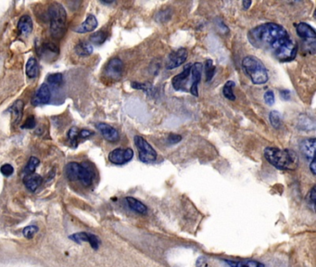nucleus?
I'll return each mask as SVG.
<instances>
[{"label": "nucleus", "mask_w": 316, "mask_h": 267, "mask_svg": "<svg viewBox=\"0 0 316 267\" xmlns=\"http://www.w3.org/2000/svg\"><path fill=\"white\" fill-rule=\"evenodd\" d=\"M35 125H36V121H35L34 117L30 116L26 119V121L23 123L22 128H24V129H33V128L35 127Z\"/></svg>", "instance_id": "e433bc0d"}, {"label": "nucleus", "mask_w": 316, "mask_h": 267, "mask_svg": "<svg viewBox=\"0 0 316 267\" xmlns=\"http://www.w3.org/2000/svg\"><path fill=\"white\" fill-rule=\"evenodd\" d=\"M133 151L130 148L122 149L118 148L112 150L109 154V161L111 163L116 164V165H122L127 163L128 161H131L133 159Z\"/></svg>", "instance_id": "1a4fd4ad"}, {"label": "nucleus", "mask_w": 316, "mask_h": 267, "mask_svg": "<svg viewBox=\"0 0 316 267\" xmlns=\"http://www.w3.org/2000/svg\"><path fill=\"white\" fill-rule=\"evenodd\" d=\"M0 172L5 176H11V174L14 172V168L11 164H9V163H5L0 168Z\"/></svg>", "instance_id": "72a5a7b5"}, {"label": "nucleus", "mask_w": 316, "mask_h": 267, "mask_svg": "<svg viewBox=\"0 0 316 267\" xmlns=\"http://www.w3.org/2000/svg\"><path fill=\"white\" fill-rule=\"evenodd\" d=\"M280 95H281V98H282L284 100H290V91H289V90H287V89L281 90V91H280Z\"/></svg>", "instance_id": "58836bf2"}, {"label": "nucleus", "mask_w": 316, "mask_h": 267, "mask_svg": "<svg viewBox=\"0 0 316 267\" xmlns=\"http://www.w3.org/2000/svg\"><path fill=\"white\" fill-rule=\"evenodd\" d=\"M191 66H192V64H190V63L188 64V65H186V66L184 67L182 72L172 78V86L175 90H177V91H188V92H189V87H188V84H189L188 81L191 82V85H192Z\"/></svg>", "instance_id": "6e6552de"}, {"label": "nucleus", "mask_w": 316, "mask_h": 267, "mask_svg": "<svg viewBox=\"0 0 316 267\" xmlns=\"http://www.w3.org/2000/svg\"><path fill=\"white\" fill-rule=\"evenodd\" d=\"M75 53L80 57H86V56L91 55L92 52H93V47L91 45L87 43V42H84V41H81L79 42L75 48Z\"/></svg>", "instance_id": "4be33fe9"}, {"label": "nucleus", "mask_w": 316, "mask_h": 267, "mask_svg": "<svg viewBox=\"0 0 316 267\" xmlns=\"http://www.w3.org/2000/svg\"><path fill=\"white\" fill-rule=\"evenodd\" d=\"M59 47L56 46L53 43H46L42 48V52H44V54H51V55H58L59 54Z\"/></svg>", "instance_id": "c756f323"}, {"label": "nucleus", "mask_w": 316, "mask_h": 267, "mask_svg": "<svg viewBox=\"0 0 316 267\" xmlns=\"http://www.w3.org/2000/svg\"><path fill=\"white\" fill-rule=\"evenodd\" d=\"M68 138H69V139H70L72 142L77 141L78 138H79V130H78V128H71L70 131H69V133H68Z\"/></svg>", "instance_id": "4c0bfd02"}, {"label": "nucleus", "mask_w": 316, "mask_h": 267, "mask_svg": "<svg viewBox=\"0 0 316 267\" xmlns=\"http://www.w3.org/2000/svg\"><path fill=\"white\" fill-rule=\"evenodd\" d=\"M50 32L56 39H61L66 33L67 13L63 6L60 3H53L49 9Z\"/></svg>", "instance_id": "7ed1b4c3"}, {"label": "nucleus", "mask_w": 316, "mask_h": 267, "mask_svg": "<svg viewBox=\"0 0 316 267\" xmlns=\"http://www.w3.org/2000/svg\"><path fill=\"white\" fill-rule=\"evenodd\" d=\"M47 80L49 83L53 84V85H59L62 82L63 76L61 73H52L48 76Z\"/></svg>", "instance_id": "2f4dec72"}, {"label": "nucleus", "mask_w": 316, "mask_h": 267, "mask_svg": "<svg viewBox=\"0 0 316 267\" xmlns=\"http://www.w3.org/2000/svg\"><path fill=\"white\" fill-rule=\"evenodd\" d=\"M316 139H305L300 142V151L303 153L306 158L311 161L314 160V150H315Z\"/></svg>", "instance_id": "dca6fc26"}, {"label": "nucleus", "mask_w": 316, "mask_h": 267, "mask_svg": "<svg viewBox=\"0 0 316 267\" xmlns=\"http://www.w3.org/2000/svg\"><path fill=\"white\" fill-rule=\"evenodd\" d=\"M263 154L269 163L279 170L294 171L299 166V157L294 150L267 147Z\"/></svg>", "instance_id": "f03ea898"}, {"label": "nucleus", "mask_w": 316, "mask_h": 267, "mask_svg": "<svg viewBox=\"0 0 316 267\" xmlns=\"http://www.w3.org/2000/svg\"><path fill=\"white\" fill-rule=\"evenodd\" d=\"M310 169H311V172H312V174L313 175H315L316 173V163L315 160H313V161H311L310 162Z\"/></svg>", "instance_id": "79ce46f5"}, {"label": "nucleus", "mask_w": 316, "mask_h": 267, "mask_svg": "<svg viewBox=\"0 0 316 267\" xmlns=\"http://www.w3.org/2000/svg\"><path fill=\"white\" fill-rule=\"evenodd\" d=\"M38 228L35 226H29L25 228H23L22 234L26 239H33V236L38 232Z\"/></svg>", "instance_id": "7c9ffc66"}, {"label": "nucleus", "mask_w": 316, "mask_h": 267, "mask_svg": "<svg viewBox=\"0 0 316 267\" xmlns=\"http://www.w3.org/2000/svg\"><path fill=\"white\" fill-rule=\"evenodd\" d=\"M39 161L38 159L36 158V157H31L30 159H29V161H28L27 164H26V166L24 168V170H23V172H24V174L25 175H30V174H33L34 171L36 170V168L39 165Z\"/></svg>", "instance_id": "b1692460"}, {"label": "nucleus", "mask_w": 316, "mask_h": 267, "mask_svg": "<svg viewBox=\"0 0 316 267\" xmlns=\"http://www.w3.org/2000/svg\"><path fill=\"white\" fill-rule=\"evenodd\" d=\"M97 128L100 131L102 137L108 140L109 142H117L120 139V135L114 127L105 122H99L97 124Z\"/></svg>", "instance_id": "2eb2a0df"}, {"label": "nucleus", "mask_w": 316, "mask_h": 267, "mask_svg": "<svg viewBox=\"0 0 316 267\" xmlns=\"http://www.w3.org/2000/svg\"><path fill=\"white\" fill-rule=\"evenodd\" d=\"M125 201L127 203L128 207L136 211V212H139V213H146L148 209H147V206L145 205L143 202H141L140 200L134 199L133 197H127L125 199Z\"/></svg>", "instance_id": "412c9836"}, {"label": "nucleus", "mask_w": 316, "mask_h": 267, "mask_svg": "<svg viewBox=\"0 0 316 267\" xmlns=\"http://www.w3.org/2000/svg\"><path fill=\"white\" fill-rule=\"evenodd\" d=\"M230 267H265L262 263L256 261H230Z\"/></svg>", "instance_id": "393cba45"}, {"label": "nucleus", "mask_w": 316, "mask_h": 267, "mask_svg": "<svg viewBox=\"0 0 316 267\" xmlns=\"http://www.w3.org/2000/svg\"><path fill=\"white\" fill-rule=\"evenodd\" d=\"M181 140H182V137L180 135L172 133L168 136L167 142H168V144L174 145L179 143Z\"/></svg>", "instance_id": "f704fd0d"}, {"label": "nucleus", "mask_w": 316, "mask_h": 267, "mask_svg": "<svg viewBox=\"0 0 316 267\" xmlns=\"http://www.w3.org/2000/svg\"><path fill=\"white\" fill-rule=\"evenodd\" d=\"M242 5H243V8H244L245 10H248L250 8V5H251V1H243Z\"/></svg>", "instance_id": "37998d69"}, {"label": "nucleus", "mask_w": 316, "mask_h": 267, "mask_svg": "<svg viewBox=\"0 0 316 267\" xmlns=\"http://www.w3.org/2000/svg\"><path fill=\"white\" fill-rule=\"evenodd\" d=\"M93 134H94L93 132H91V131H89V130L84 129V130L81 131V132L79 133V137H81V138H83V139H87L89 137H91Z\"/></svg>", "instance_id": "ea45409f"}, {"label": "nucleus", "mask_w": 316, "mask_h": 267, "mask_svg": "<svg viewBox=\"0 0 316 267\" xmlns=\"http://www.w3.org/2000/svg\"><path fill=\"white\" fill-rule=\"evenodd\" d=\"M315 188L313 187L311 190V193H310V199H311V203H312V205L314 206V203H315Z\"/></svg>", "instance_id": "a19ab883"}, {"label": "nucleus", "mask_w": 316, "mask_h": 267, "mask_svg": "<svg viewBox=\"0 0 316 267\" xmlns=\"http://www.w3.org/2000/svg\"><path fill=\"white\" fill-rule=\"evenodd\" d=\"M242 66L246 73L255 84L267 83L269 76L266 67L262 61L254 56H247L242 61Z\"/></svg>", "instance_id": "20e7f679"}, {"label": "nucleus", "mask_w": 316, "mask_h": 267, "mask_svg": "<svg viewBox=\"0 0 316 267\" xmlns=\"http://www.w3.org/2000/svg\"><path fill=\"white\" fill-rule=\"evenodd\" d=\"M188 56H189V52L185 48H180L177 50L171 52L167 58L166 65H165L167 70H173L177 67L181 66L184 62L187 61Z\"/></svg>", "instance_id": "9d476101"}, {"label": "nucleus", "mask_w": 316, "mask_h": 267, "mask_svg": "<svg viewBox=\"0 0 316 267\" xmlns=\"http://www.w3.org/2000/svg\"><path fill=\"white\" fill-rule=\"evenodd\" d=\"M296 32L300 38L304 40L308 51L313 54L315 52L316 33L314 29L306 22H300L296 24Z\"/></svg>", "instance_id": "0eeeda50"}, {"label": "nucleus", "mask_w": 316, "mask_h": 267, "mask_svg": "<svg viewBox=\"0 0 316 267\" xmlns=\"http://www.w3.org/2000/svg\"><path fill=\"white\" fill-rule=\"evenodd\" d=\"M269 120H270L273 127L278 129L281 126L282 118H281V114L278 111H273L270 112Z\"/></svg>", "instance_id": "bb28decb"}, {"label": "nucleus", "mask_w": 316, "mask_h": 267, "mask_svg": "<svg viewBox=\"0 0 316 267\" xmlns=\"http://www.w3.org/2000/svg\"><path fill=\"white\" fill-rule=\"evenodd\" d=\"M202 70H203V65L200 62H195L194 64H192V66H191L192 85H191V88L189 90V92L194 97H199L198 86H199V83H200L201 76H202Z\"/></svg>", "instance_id": "f8f14e48"}, {"label": "nucleus", "mask_w": 316, "mask_h": 267, "mask_svg": "<svg viewBox=\"0 0 316 267\" xmlns=\"http://www.w3.org/2000/svg\"><path fill=\"white\" fill-rule=\"evenodd\" d=\"M107 39V33L105 32H97L94 33L90 36V42L94 43V44L101 45L103 44Z\"/></svg>", "instance_id": "c85d7f7f"}, {"label": "nucleus", "mask_w": 316, "mask_h": 267, "mask_svg": "<svg viewBox=\"0 0 316 267\" xmlns=\"http://www.w3.org/2000/svg\"><path fill=\"white\" fill-rule=\"evenodd\" d=\"M42 181H43V179L40 175L33 173L30 175H25V177L23 179V184L25 185L28 190L34 192L41 186Z\"/></svg>", "instance_id": "aec40b11"}, {"label": "nucleus", "mask_w": 316, "mask_h": 267, "mask_svg": "<svg viewBox=\"0 0 316 267\" xmlns=\"http://www.w3.org/2000/svg\"><path fill=\"white\" fill-rule=\"evenodd\" d=\"M25 72H26L28 77L31 78V79L37 76V74H38V63L34 58H30L28 60Z\"/></svg>", "instance_id": "5701e85b"}, {"label": "nucleus", "mask_w": 316, "mask_h": 267, "mask_svg": "<svg viewBox=\"0 0 316 267\" xmlns=\"http://www.w3.org/2000/svg\"><path fill=\"white\" fill-rule=\"evenodd\" d=\"M65 173L69 180L79 181L83 186H90L93 179L94 173L88 167L80 164L79 162H70L65 167Z\"/></svg>", "instance_id": "39448f33"}, {"label": "nucleus", "mask_w": 316, "mask_h": 267, "mask_svg": "<svg viewBox=\"0 0 316 267\" xmlns=\"http://www.w3.org/2000/svg\"><path fill=\"white\" fill-rule=\"evenodd\" d=\"M70 239L79 244H81L82 242H87L91 245V247L94 250H98L100 247V239L93 234L80 232V233L73 234L72 236H70Z\"/></svg>", "instance_id": "ddd939ff"}, {"label": "nucleus", "mask_w": 316, "mask_h": 267, "mask_svg": "<svg viewBox=\"0 0 316 267\" xmlns=\"http://www.w3.org/2000/svg\"><path fill=\"white\" fill-rule=\"evenodd\" d=\"M131 86L133 89H138V90H143V91H149L152 88V85L150 83H139V82H133L131 83Z\"/></svg>", "instance_id": "473e14b6"}, {"label": "nucleus", "mask_w": 316, "mask_h": 267, "mask_svg": "<svg viewBox=\"0 0 316 267\" xmlns=\"http://www.w3.org/2000/svg\"><path fill=\"white\" fill-rule=\"evenodd\" d=\"M263 99H264V101H265V103L268 104V105L272 106L275 104V101H276V98H275V93L271 91V90H269V91H267L266 93L264 94L263 96Z\"/></svg>", "instance_id": "c9c22d12"}, {"label": "nucleus", "mask_w": 316, "mask_h": 267, "mask_svg": "<svg viewBox=\"0 0 316 267\" xmlns=\"http://www.w3.org/2000/svg\"><path fill=\"white\" fill-rule=\"evenodd\" d=\"M51 99V91L50 86L47 83L41 84L36 93L32 99V104L33 106L44 105L48 104Z\"/></svg>", "instance_id": "4468645a"}, {"label": "nucleus", "mask_w": 316, "mask_h": 267, "mask_svg": "<svg viewBox=\"0 0 316 267\" xmlns=\"http://www.w3.org/2000/svg\"><path fill=\"white\" fill-rule=\"evenodd\" d=\"M98 25H99V22H98L97 18L92 14H89L87 18L85 19V21L77 27L74 28L73 31L78 33H90L92 31H94L95 29L98 27Z\"/></svg>", "instance_id": "f3484780"}, {"label": "nucleus", "mask_w": 316, "mask_h": 267, "mask_svg": "<svg viewBox=\"0 0 316 267\" xmlns=\"http://www.w3.org/2000/svg\"><path fill=\"white\" fill-rule=\"evenodd\" d=\"M214 72H215V67L213 65V61L212 60L208 59L205 62V74L207 82L211 81L214 75Z\"/></svg>", "instance_id": "cd10ccee"}, {"label": "nucleus", "mask_w": 316, "mask_h": 267, "mask_svg": "<svg viewBox=\"0 0 316 267\" xmlns=\"http://www.w3.org/2000/svg\"><path fill=\"white\" fill-rule=\"evenodd\" d=\"M123 72V62L119 58L111 59L105 68L106 75L112 80H119Z\"/></svg>", "instance_id": "9b49d317"}, {"label": "nucleus", "mask_w": 316, "mask_h": 267, "mask_svg": "<svg viewBox=\"0 0 316 267\" xmlns=\"http://www.w3.org/2000/svg\"><path fill=\"white\" fill-rule=\"evenodd\" d=\"M17 28L22 35L26 36L30 34L33 30V21L29 15H23L20 18Z\"/></svg>", "instance_id": "a211bd4d"}, {"label": "nucleus", "mask_w": 316, "mask_h": 267, "mask_svg": "<svg viewBox=\"0 0 316 267\" xmlns=\"http://www.w3.org/2000/svg\"><path fill=\"white\" fill-rule=\"evenodd\" d=\"M248 39L256 49L264 50L282 62L293 61L298 45L289 32L275 22H266L251 29Z\"/></svg>", "instance_id": "f257e3e1"}, {"label": "nucleus", "mask_w": 316, "mask_h": 267, "mask_svg": "<svg viewBox=\"0 0 316 267\" xmlns=\"http://www.w3.org/2000/svg\"><path fill=\"white\" fill-rule=\"evenodd\" d=\"M23 107H24L23 101L22 100H17L16 102L9 109V111L11 112V115H12V123H13V125H17V124H19V122H21Z\"/></svg>", "instance_id": "6ab92c4d"}, {"label": "nucleus", "mask_w": 316, "mask_h": 267, "mask_svg": "<svg viewBox=\"0 0 316 267\" xmlns=\"http://www.w3.org/2000/svg\"><path fill=\"white\" fill-rule=\"evenodd\" d=\"M134 145L139 150V160L144 163H152L157 160L158 154L152 146L141 136L133 138Z\"/></svg>", "instance_id": "423d86ee"}, {"label": "nucleus", "mask_w": 316, "mask_h": 267, "mask_svg": "<svg viewBox=\"0 0 316 267\" xmlns=\"http://www.w3.org/2000/svg\"><path fill=\"white\" fill-rule=\"evenodd\" d=\"M235 86H236V83L233 81H228L224 84L222 88V94L228 100H232V101L236 100V96L233 93V87Z\"/></svg>", "instance_id": "a878e982"}]
</instances>
